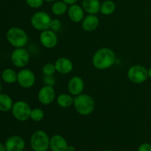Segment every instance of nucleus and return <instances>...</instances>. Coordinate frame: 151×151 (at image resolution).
<instances>
[{"label":"nucleus","mask_w":151,"mask_h":151,"mask_svg":"<svg viewBox=\"0 0 151 151\" xmlns=\"http://www.w3.org/2000/svg\"><path fill=\"white\" fill-rule=\"evenodd\" d=\"M116 54L108 47H103L95 52L92 57V64L94 68L100 70H106L114 64Z\"/></svg>","instance_id":"1"},{"label":"nucleus","mask_w":151,"mask_h":151,"mask_svg":"<svg viewBox=\"0 0 151 151\" xmlns=\"http://www.w3.org/2000/svg\"><path fill=\"white\" fill-rule=\"evenodd\" d=\"M73 106L77 113L82 116H88L94 111L95 105L91 96L82 93L74 98Z\"/></svg>","instance_id":"2"},{"label":"nucleus","mask_w":151,"mask_h":151,"mask_svg":"<svg viewBox=\"0 0 151 151\" xmlns=\"http://www.w3.org/2000/svg\"><path fill=\"white\" fill-rule=\"evenodd\" d=\"M7 41L15 48L24 47L27 44L29 38L28 35L23 29L20 27H11L6 33Z\"/></svg>","instance_id":"3"},{"label":"nucleus","mask_w":151,"mask_h":151,"mask_svg":"<svg viewBox=\"0 0 151 151\" xmlns=\"http://www.w3.org/2000/svg\"><path fill=\"white\" fill-rule=\"evenodd\" d=\"M50 138L44 131L38 130L32 134L30 146L33 151H47L50 148Z\"/></svg>","instance_id":"4"},{"label":"nucleus","mask_w":151,"mask_h":151,"mask_svg":"<svg viewBox=\"0 0 151 151\" xmlns=\"http://www.w3.org/2000/svg\"><path fill=\"white\" fill-rule=\"evenodd\" d=\"M52 18L44 11L35 12L30 19V23L32 27L38 31L47 30L50 28Z\"/></svg>","instance_id":"5"},{"label":"nucleus","mask_w":151,"mask_h":151,"mask_svg":"<svg viewBox=\"0 0 151 151\" xmlns=\"http://www.w3.org/2000/svg\"><path fill=\"white\" fill-rule=\"evenodd\" d=\"M128 80L135 84H141L148 78L147 69L142 65L137 64L131 66L127 72Z\"/></svg>","instance_id":"6"},{"label":"nucleus","mask_w":151,"mask_h":151,"mask_svg":"<svg viewBox=\"0 0 151 151\" xmlns=\"http://www.w3.org/2000/svg\"><path fill=\"white\" fill-rule=\"evenodd\" d=\"M32 109L27 103L22 100L13 103L11 112L16 119L20 122H24L30 118V113Z\"/></svg>","instance_id":"7"},{"label":"nucleus","mask_w":151,"mask_h":151,"mask_svg":"<svg viewBox=\"0 0 151 151\" xmlns=\"http://www.w3.org/2000/svg\"><path fill=\"white\" fill-rule=\"evenodd\" d=\"M12 63L17 68H24L29 63V54L24 47L16 48L11 53Z\"/></svg>","instance_id":"8"},{"label":"nucleus","mask_w":151,"mask_h":151,"mask_svg":"<svg viewBox=\"0 0 151 151\" xmlns=\"http://www.w3.org/2000/svg\"><path fill=\"white\" fill-rule=\"evenodd\" d=\"M17 82L22 88H31L35 83V74L29 69H21L17 73Z\"/></svg>","instance_id":"9"},{"label":"nucleus","mask_w":151,"mask_h":151,"mask_svg":"<svg viewBox=\"0 0 151 151\" xmlns=\"http://www.w3.org/2000/svg\"><path fill=\"white\" fill-rule=\"evenodd\" d=\"M39 41L41 45L47 49H52L58 44V35L55 32L49 29L41 32L39 36Z\"/></svg>","instance_id":"10"},{"label":"nucleus","mask_w":151,"mask_h":151,"mask_svg":"<svg viewBox=\"0 0 151 151\" xmlns=\"http://www.w3.org/2000/svg\"><path fill=\"white\" fill-rule=\"evenodd\" d=\"M55 99V90L53 86L44 85L40 88L38 93V100L41 104L47 106L54 101Z\"/></svg>","instance_id":"11"},{"label":"nucleus","mask_w":151,"mask_h":151,"mask_svg":"<svg viewBox=\"0 0 151 151\" xmlns=\"http://www.w3.org/2000/svg\"><path fill=\"white\" fill-rule=\"evenodd\" d=\"M85 88L84 81L81 77L74 76L69 81L67 84L68 91L72 96H78L82 94Z\"/></svg>","instance_id":"12"},{"label":"nucleus","mask_w":151,"mask_h":151,"mask_svg":"<svg viewBox=\"0 0 151 151\" xmlns=\"http://www.w3.org/2000/svg\"><path fill=\"white\" fill-rule=\"evenodd\" d=\"M6 151H24L25 147V142L19 136H12L5 142Z\"/></svg>","instance_id":"13"},{"label":"nucleus","mask_w":151,"mask_h":151,"mask_svg":"<svg viewBox=\"0 0 151 151\" xmlns=\"http://www.w3.org/2000/svg\"><path fill=\"white\" fill-rule=\"evenodd\" d=\"M56 72L61 75H67L73 70L74 65L70 59L65 57L59 58L55 62Z\"/></svg>","instance_id":"14"},{"label":"nucleus","mask_w":151,"mask_h":151,"mask_svg":"<svg viewBox=\"0 0 151 151\" xmlns=\"http://www.w3.org/2000/svg\"><path fill=\"white\" fill-rule=\"evenodd\" d=\"M69 145L61 135L55 134L50 138V148L52 151H67Z\"/></svg>","instance_id":"15"},{"label":"nucleus","mask_w":151,"mask_h":151,"mask_svg":"<svg viewBox=\"0 0 151 151\" xmlns=\"http://www.w3.org/2000/svg\"><path fill=\"white\" fill-rule=\"evenodd\" d=\"M67 14L69 19L75 23H79L84 19V10L79 4H72L68 7Z\"/></svg>","instance_id":"16"},{"label":"nucleus","mask_w":151,"mask_h":151,"mask_svg":"<svg viewBox=\"0 0 151 151\" xmlns=\"http://www.w3.org/2000/svg\"><path fill=\"white\" fill-rule=\"evenodd\" d=\"M100 19L97 15L88 14L82 21V27L86 32H92L99 26Z\"/></svg>","instance_id":"17"},{"label":"nucleus","mask_w":151,"mask_h":151,"mask_svg":"<svg viewBox=\"0 0 151 151\" xmlns=\"http://www.w3.org/2000/svg\"><path fill=\"white\" fill-rule=\"evenodd\" d=\"M100 6L101 3L100 0H83L82 1V7L84 11L88 14L97 15L100 13Z\"/></svg>","instance_id":"18"},{"label":"nucleus","mask_w":151,"mask_h":151,"mask_svg":"<svg viewBox=\"0 0 151 151\" xmlns=\"http://www.w3.org/2000/svg\"><path fill=\"white\" fill-rule=\"evenodd\" d=\"M13 106L11 97L6 94H0V111L8 112Z\"/></svg>","instance_id":"19"},{"label":"nucleus","mask_w":151,"mask_h":151,"mask_svg":"<svg viewBox=\"0 0 151 151\" xmlns=\"http://www.w3.org/2000/svg\"><path fill=\"white\" fill-rule=\"evenodd\" d=\"M57 103L60 107L67 109L73 105L74 97L70 94H60L57 97Z\"/></svg>","instance_id":"20"},{"label":"nucleus","mask_w":151,"mask_h":151,"mask_svg":"<svg viewBox=\"0 0 151 151\" xmlns=\"http://www.w3.org/2000/svg\"><path fill=\"white\" fill-rule=\"evenodd\" d=\"M68 4H66L64 1H55L52 4L51 7L52 13L55 16H63L68 10Z\"/></svg>","instance_id":"21"},{"label":"nucleus","mask_w":151,"mask_h":151,"mask_svg":"<svg viewBox=\"0 0 151 151\" xmlns=\"http://www.w3.org/2000/svg\"><path fill=\"white\" fill-rule=\"evenodd\" d=\"M116 10V4L112 0H106L100 6V12L104 16H109Z\"/></svg>","instance_id":"22"},{"label":"nucleus","mask_w":151,"mask_h":151,"mask_svg":"<svg viewBox=\"0 0 151 151\" xmlns=\"http://www.w3.org/2000/svg\"><path fill=\"white\" fill-rule=\"evenodd\" d=\"M1 78L6 83L13 84L17 81V73L12 69H5L1 73Z\"/></svg>","instance_id":"23"},{"label":"nucleus","mask_w":151,"mask_h":151,"mask_svg":"<svg viewBox=\"0 0 151 151\" xmlns=\"http://www.w3.org/2000/svg\"><path fill=\"white\" fill-rule=\"evenodd\" d=\"M44 117V112L39 108L32 109L30 113V119L34 122H41Z\"/></svg>","instance_id":"24"},{"label":"nucleus","mask_w":151,"mask_h":151,"mask_svg":"<svg viewBox=\"0 0 151 151\" xmlns=\"http://www.w3.org/2000/svg\"><path fill=\"white\" fill-rule=\"evenodd\" d=\"M56 69L55 63H47L42 68V72L44 75H54Z\"/></svg>","instance_id":"25"},{"label":"nucleus","mask_w":151,"mask_h":151,"mask_svg":"<svg viewBox=\"0 0 151 151\" xmlns=\"http://www.w3.org/2000/svg\"><path fill=\"white\" fill-rule=\"evenodd\" d=\"M26 4L28 7L33 9H37L43 5L44 0H25Z\"/></svg>","instance_id":"26"},{"label":"nucleus","mask_w":151,"mask_h":151,"mask_svg":"<svg viewBox=\"0 0 151 151\" xmlns=\"http://www.w3.org/2000/svg\"><path fill=\"white\" fill-rule=\"evenodd\" d=\"M56 80L53 75H44L43 78V83L45 86H54L55 84Z\"/></svg>","instance_id":"27"},{"label":"nucleus","mask_w":151,"mask_h":151,"mask_svg":"<svg viewBox=\"0 0 151 151\" xmlns=\"http://www.w3.org/2000/svg\"><path fill=\"white\" fill-rule=\"evenodd\" d=\"M60 28H61V22L58 19H52L50 29L54 32H57V31L60 30Z\"/></svg>","instance_id":"28"},{"label":"nucleus","mask_w":151,"mask_h":151,"mask_svg":"<svg viewBox=\"0 0 151 151\" xmlns=\"http://www.w3.org/2000/svg\"><path fill=\"white\" fill-rule=\"evenodd\" d=\"M137 151H151V145L147 142L142 143L139 146Z\"/></svg>","instance_id":"29"},{"label":"nucleus","mask_w":151,"mask_h":151,"mask_svg":"<svg viewBox=\"0 0 151 151\" xmlns=\"http://www.w3.org/2000/svg\"><path fill=\"white\" fill-rule=\"evenodd\" d=\"M63 1H64L66 4H69V5H72V4H77V2L78 1V0H62Z\"/></svg>","instance_id":"30"},{"label":"nucleus","mask_w":151,"mask_h":151,"mask_svg":"<svg viewBox=\"0 0 151 151\" xmlns=\"http://www.w3.org/2000/svg\"><path fill=\"white\" fill-rule=\"evenodd\" d=\"M0 151H6L5 145H3L1 142H0Z\"/></svg>","instance_id":"31"},{"label":"nucleus","mask_w":151,"mask_h":151,"mask_svg":"<svg viewBox=\"0 0 151 151\" xmlns=\"http://www.w3.org/2000/svg\"><path fill=\"white\" fill-rule=\"evenodd\" d=\"M75 150H76V149H75V147H74V146L69 145V147H68V149H67V151H75Z\"/></svg>","instance_id":"32"},{"label":"nucleus","mask_w":151,"mask_h":151,"mask_svg":"<svg viewBox=\"0 0 151 151\" xmlns=\"http://www.w3.org/2000/svg\"><path fill=\"white\" fill-rule=\"evenodd\" d=\"M147 72H148V78L151 79V67L149 69H147Z\"/></svg>","instance_id":"33"},{"label":"nucleus","mask_w":151,"mask_h":151,"mask_svg":"<svg viewBox=\"0 0 151 151\" xmlns=\"http://www.w3.org/2000/svg\"><path fill=\"white\" fill-rule=\"evenodd\" d=\"M44 1H47V2H52V1H55L57 0H44Z\"/></svg>","instance_id":"34"},{"label":"nucleus","mask_w":151,"mask_h":151,"mask_svg":"<svg viewBox=\"0 0 151 151\" xmlns=\"http://www.w3.org/2000/svg\"><path fill=\"white\" fill-rule=\"evenodd\" d=\"M1 82H0V94H1Z\"/></svg>","instance_id":"35"},{"label":"nucleus","mask_w":151,"mask_h":151,"mask_svg":"<svg viewBox=\"0 0 151 151\" xmlns=\"http://www.w3.org/2000/svg\"><path fill=\"white\" fill-rule=\"evenodd\" d=\"M106 151H113V150H106Z\"/></svg>","instance_id":"36"}]
</instances>
